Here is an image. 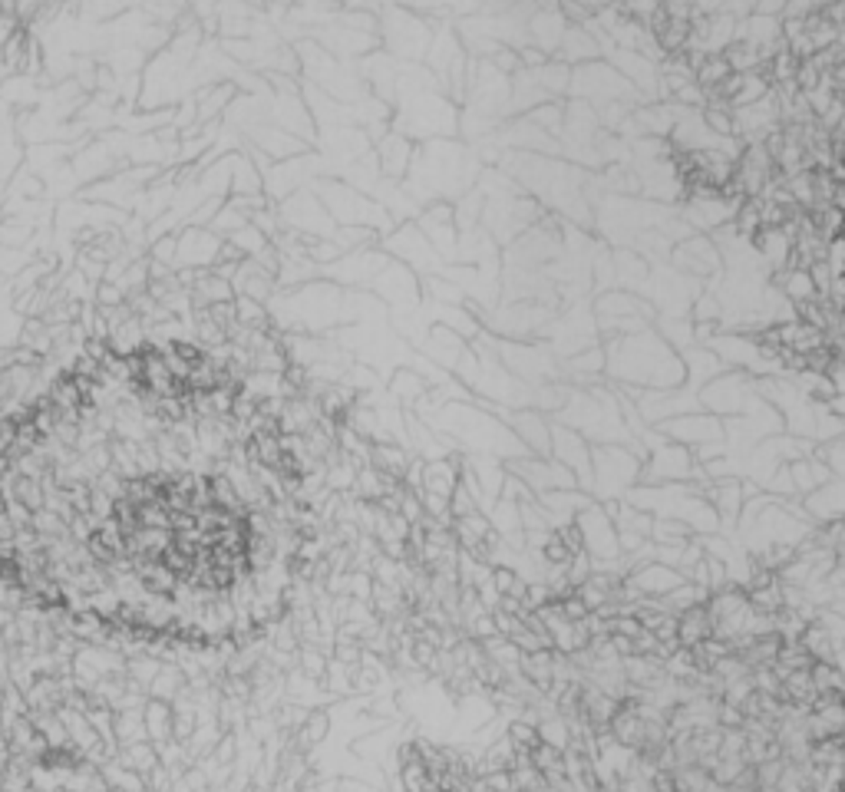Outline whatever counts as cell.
<instances>
[{"label":"cell","instance_id":"6da1fadb","mask_svg":"<svg viewBox=\"0 0 845 792\" xmlns=\"http://www.w3.org/2000/svg\"><path fill=\"white\" fill-rule=\"evenodd\" d=\"M301 555L288 439L199 347L89 354L0 443V578L73 621L235 644L281 614Z\"/></svg>","mask_w":845,"mask_h":792}]
</instances>
